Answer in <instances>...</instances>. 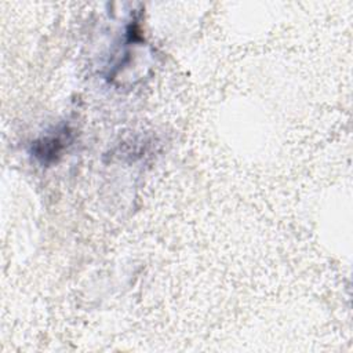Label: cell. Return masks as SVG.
<instances>
[{"mask_svg":"<svg viewBox=\"0 0 353 353\" xmlns=\"http://www.w3.org/2000/svg\"><path fill=\"white\" fill-rule=\"evenodd\" d=\"M72 143V130L68 125H61L46 134L32 145V154L43 164L57 161Z\"/></svg>","mask_w":353,"mask_h":353,"instance_id":"6da1fadb","label":"cell"}]
</instances>
